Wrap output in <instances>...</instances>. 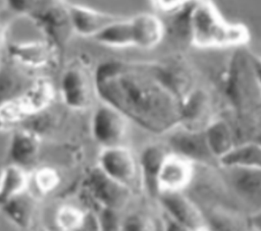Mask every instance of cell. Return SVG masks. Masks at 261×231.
I'll return each mask as SVG.
<instances>
[{"instance_id": "1", "label": "cell", "mask_w": 261, "mask_h": 231, "mask_svg": "<svg viewBox=\"0 0 261 231\" xmlns=\"http://www.w3.org/2000/svg\"><path fill=\"white\" fill-rule=\"evenodd\" d=\"M95 81L98 99L117 107L145 130L166 134L181 123V97L153 61H102L95 66Z\"/></svg>"}, {"instance_id": "2", "label": "cell", "mask_w": 261, "mask_h": 231, "mask_svg": "<svg viewBox=\"0 0 261 231\" xmlns=\"http://www.w3.org/2000/svg\"><path fill=\"white\" fill-rule=\"evenodd\" d=\"M171 31L198 49H237L251 38L241 22L226 20L211 0H194L170 14Z\"/></svg>"}, {"instance_id": "3", "label": "cell", "mask_w": 261, "mask_h": 231, "mask_svg": "<svg viewBox=\"0 0 261 231\" xmlns=\"http://www.w3.org/2000/svg\"><path fill=\"white\" fill-rule=\"evenodd\" d=\"M56 85L60 103L70 112H90L98 100L95 67L83 59L68 61L60 71Z\"/></svg>"}, {"instance_id": "4", "label": "cell", "mask_w": 261, "mask_h": 231, "mask_svg": "<svg viewBox=\"0 0 261 231\" xmlns=\"http://www.w3.org/2000/svg\"><path fill=\"white\" fill-rule=\"evenodd\" d=\"M95 164L136 195L145 191L138 153L129 145L99 148Z\"/></svg>"}, {"instance_id": "5", "label": "cell", "mask_w": 261, "mask_h": 231, "mask_svg": "<svg viewBox=\"0 0 261 231\" xmlns=\"http://www.w3.org/2000/svg\"><path fill=\"white\" fill-rule=\"evenodd\" d=\"M132 120L114 105L98 99L90 110L89 133L99 148L128 145Z\"/></svg>"}, {"instance_id": "6", "label": "cell", "mask_w": 261, "mask_h": 231, "mask_svg": "<svg viewBox=\"0 0 261 231\" xmlns=\"http://www.w3.org/2000/svg\"><path fill=\"white\" fill-rule=\"evenodd\" d=\"M84 189L94 210L110 209L123 213L136 195L129 188L105 174L96 164L86 173Z\"/></svg>"}, {"instance_id": "7", "label": "cell", "mask_w": 261, "mask_h": 231, "mask_svg": "<svg viewBox=\"0 0 261 231\" xmlns=\"http://www.w3.org/2000/svg\"><path fill=\"white\" fill-rule=\"evenodd\" d=\"M5 56L27 71H38L54 67L61 50L42 38L20 42H6Z\"/></svg>"}, {"instance_id": "8", "label": "cell", "mask_w": 261, "mask_h": 231, "mask_svg": "<svg viewBox=\"0 0 261 231\" xmlns=\"http://www.w3.org/2000/svg\"><path fill=\"white\" fill-rule=\"evenodd\" d=\"M43 38L62 50L74 35L67 3H43L42 6L29 17Z\"/></svg>"}, {"instance_id": "9", "label": "cell", "mask_w": 261, "mask_h": 231, "mask_svg": "<svg viewBox=\"0 0 261 231\" xmlns=\"http://www.w3.org/2000/svg\"><path fill=\"white\" fill-rule=\"evenodd\" d=\"M194 161L168 150L154 180V195L168 192H181L191 183L194 175Z\"/></svg>"}, {"instance_id": "10", "label": "cell", "mask_w": 261, "mask_h": 231, "mask_svg": "<svg viewBox=\"0 0 261 231\" xmlns=\"http://www.w3.org/2000/svg\"><path fill=\"white\" fill-rule=\"evenodd\" d=\"M166 218L163 226H177L181 230H205L207 224L196 206L181 192L156 195Z\"/></svg>"}, {"instance_id": "11", "label": "cell", "mask_w": 261, "mask_h": 231, "mask_svg": "<svg viewBox=\"0 0 261 231\" xmlns=\"http://www.w3.org/2000/svg\"><path fill=\"white\" fill-rule=\"evenodd\" d=\"M44 135L32 126L20 125L10 132L7 156L9 162L21 165L29 170L37 166L41 157Z\"/></svg>"}, {"instance_id": "12", "label": "cell", "mask_w": 261, "mask_h": 231, "mask_svg": "<svg viewBox=\"0 0 261 231\" xmlns=\"http://www.w3.org/2000/svg\"><path fill=\"white\" fill-rule=\"evenodd\" d=\"M16 96L25 115L31 120L54 106L58 99L57 85L51 77L37 75Z\"/></svg>"}, {"instance_id": "13", "label": "cell", "mask_w": 261, "mask_h": 231, "mask_svg": "<svg viewBox=\"0 0 261 231\" xmlns=\"http://www.w3.org/2000/svg\"><path fill=\"white\" fill-rule=\"evenodd\" d=\"M67 9L74 35L88 39H93L105 26L122 16L75 3H67Z\"/></svg>"}, {"instance_id": "14", "label": "cell", "mask_w": 261, "mask_h": 231, "mask_svg": "<svg viewBox=\"0 0 261 231\" xmlns=\"http://www.w3.org/2000/svg\"><path fill=\"white\" fill-rule=\"evenodd\" d=\"M134 48L149 51L156 48L164 39L166 25L162 19L150 12H141L129 17Z\"/></svg>"}, {"instance_id": "15", "label": "cell", "mask_w": 261, "mask_h": 231, "mask_svg": "<svg viewBox=\"0 0 261 231\" xmlns=\"http://www.w3.org/2000/svg\"><path fill=\"white\" fill-rule=\"evenodd\" d=\"M40 199L28 190L0 206V209L11 225L18 229H30L37 220Z\"/></svg>"}, {"instance_id": "16", "label": "cell", "mask_w": 261, "mask_h": 231, "mask_svg": "<svg viewBox=\"0 0 261 231\" xmlns=\"http://www.w3.org/2000/svg\"><path fill=\"white\" fill-rule=\"evenodd\" d=\"M30 188V170L8 162L0 169V206Z\"/></svg>"}, {"instance_id": "17", "label": "cell", "mask_w": 261, "mask_h": 231, "mask_svg": "<svg viewBox=\"0 0 261 231\" xmlns=\"http://www.w3.org/2000/svg\"><path fill=\"white\" fill-rule=\"evenodd\" d=\"M33 79L24 70L6 56L0 59V101L21 93Z\"/></svg>"}, {"instance_id": "18", "label": "cell", "mask_w": 261, "mask_h": 231, "mask_svg": "<svg viewBox=\"0 0 261 231\" xmlns=\"http://www.w3.org/2000/svg\"><path fill=\"white\" fill-rule=\"evenodd\" d=\"M166 143H148L138 152L144 190L154 195V180L158 168L168 152Z\"/></svg>"}, {"instance_id": "19", "label": "cell", "mask_w": 261, "mask_h": 231, "mask_svg": "<svg viewBox=\"0 0 261 231\" xmlns=\"http://www.w3.org/2000/svg\"><path fill=\"white\" fill-rule=\"evenodd\" d=\"M92 40L103 47L111 49L134 48L129 17L122 15L105 26Z\"/></svg>"}, {"instance_id": "20", "label": "cell", "mask_w": 261, "mask_h": 231, "mask_svg": "<svg viewBox=\"0 0 261 231\" xmlns=\"http://www.w3.org/2000/svg\"><path fill=\"white\" fill-rule=\"evenodd\" d=\"M61 184V171L53 165H37L30 170L29 190L39 198L56 192Z\"/></svg>"}, {"instance_id": "21", "label": "cell", "mask_w": 261, "mask_h": 231, "mask_svg": "<svg viewBox=\"0 0 261 231\" xmlns=\"http://www.w3.org/2000/svg\"><path fill=\"white\" fill-rule=\"evenodd\" d=\"M89 209L75 204H60L54 212V225L61 231H76L86 229Z\"/></svg>"}, {"instance_id": "22", "label": "cell", "mask_w": 261, "mask_h": 231, "mask_svg": "<svg viewBox=\"0 0 261 231\" xmlns=\"http://www.w3.org/2000/svg\"><path fill=\"white\" fill-rule=\"evenodd\" d=\"M204 132L212 155L219 159L227 155L236 147L233 146L231 129L228 124L223 121L214 120Z\"/></svg>"}, {"instance_id": "23", "label": "cell", "mask_w": 261, "mask_h": 231, "mask_svg": "<svg viewBox=\"0 0 261 231\" xmlns=\"http://www.w3.org/2000/svg\"><path fill=\"white\" fill-rule=\"evenodd\" d=\"M237 172L234 181L237 190L245 197L259 199L261 203V167H234L229 166Z\"/></svg>"}, {"instance_id": "24", "label": "cell", "mask_w": 261, "mask_h": 231, "mask_svg": "<svg viewBox=\"0 0 261 231\" xmlns=\"http://www.w3.org/2000/svg\"><path fill=\"white\" fill-rule=\"evenodd\" d=\"M28 120L16 96L0 101V133H10Z\"/></svg>"}, {"instance_id": "25", "label": "cell", "mask_w": 261, "mask_h": 231, "mask_svg": "<svg viewBox=\"0 0 261 231\" xmlns=\"http://www.w3.org/2000/svg\"><path fill=\"white\" fill-rule=\"evenodd\" d=\"M157 223L149 214L138 210H129L128 208L122 213L119 230L135 231V230H154Z\"/></svg>"}, {"instance_id": "26", "label": "cell", "mask_w": 261, "mask_h": 231, "mask_svg": "<svg viewBox=\"0 0 261 231\" xmlns=\"http://www.w3.org/2000/svg\"><path fill=\"white\" fill-rule=\"evenodd\" d=\"M6 10L13 16H32L43 4L42 0H4Z\"/></svg>"}, {"instance_id": "27", "label": "cell", "mask_w": 261, "mask_h": 231, "mask_svg": "<svg viewBox=\"0 0 261 231\" xmlns=\"http://www.w3.org/2000/svg\"><path fill=\"white\" fill-rule=\"evenodd\" d=\"M153 4V6L166 14H172L187 5H189L194 0H150Z\"/></svg>"}, {"instance_id": "28", "label": "cell", "mask_w": 261, "mask_h": 231, "mask_svg": "<svg viewBox=\"0 0 261 231\" xmlns=\"http://www.w3.org/2000/svg\"><path fill=\"white\" fill-rule=\"evenodd\" d=\"M7 14H9L8 11L4 12V11L0 10V49L4 48V45H5L6 39H7L8 30H9L10 20H9Z\"/></svg>"}, {"instance_id": "29", "label": "cell", "mask_w": 261, "mask_h": 231, "mask_svg": "<svg viewBox=\"0 0 261 231\" xmlns=\"http://www.w3.org/2000/svg\"><path fill=\"white\" fill-rule=\"evenodd\" d=\"M251 60H252L256 75L258 77V80H259V83L261 86V56L251 53Z\"/></svg>"}, {"instance_id": "30", "label": "cell", "mask_w": 261, "mask_h": 231, "mask_svg": "<svg viewBox=\"0 0 261 231\" xmlns=\"http://www.w3.org/2000/svg\"><path fill=\"white\" fill-rule=\"evenodd\" d=\"M64 0H42L43 3H55V2H62Z\"/></svg>"}]
</instances>
